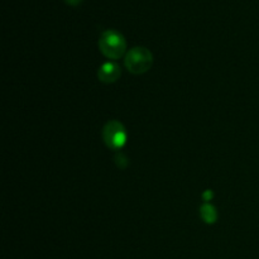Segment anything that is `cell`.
Returning <instances> with one entry per match:
<instances>
[{"instance_id":"cell-4","label":"cell","mask_w":259,"mask_h":259,"mask_svg":"<svg viewBox=\"0 0 259 259\" xmlns=\"http://www.w3.org/2000/svg\"><path fill=\"white\" fill-rule=\"evenodd\" d=\"M121 70L115 62H105L98 71V77L104 83H113L120 77Z\"/></svg>"},{"instance_id":"cell-1","label":"cell","mask_w":259,"mask_h":259,"mask_svg":"<svg viewBox=\"0 0 259 259\" xmlns=\"http://www.w3.org/2000/svg\"><path fill=\"white\" fill-rule=\"evenodd\" d=\"M99 48L105 57L110 58V60H119L125 55V38L116 30L108 29L101 33L100 38H99Z\"/></svg>"},{"instance_id":"cell-6","label":"cell","mask_w":259,"mask_h":259,"mask_svg":"<svg viewBox=\"0 0 259 259\" xmlns=\"http://www.w3.org/2000/svg\"><path fill=\"white\" fill-rule=\"evenodd\" d=\"M66 3H67L68 5H73V7H75V5H78L81 3V0H65Z\"/></svg>"},{"instance_id":"cell-2","label":"cell","mask_w":259,"mask_h":259,"mask_svg":"<svg viewBox=\"0 0 259 259\" xmlns=\"http://www.w3.org/2000/svg\"><path fill=\"white\" fill-rule=\"evenodd\" d=\"M124 65L133 75H142L153 65V55L146 47H134L125 55Z\"/></svg>"},{"instance_id":"cell-3","label":"cell","mask_w":259,"mask_h":259,"mask_svg":"<svg viewBox=\"0 0 259 259\" xmlns=\"http://www.w3.org/2000/svg\"><path fill=\"white\" fill-rule=\"evenodd\" d=\"M103 138L110 149L118 151L126 143V132L123 124L118 120H110L103 129Z\"/></svg>"},{"instance_id":"cell-5","label":"cell","mask_w":259,"mask_h":259,"mask_svg":"<svg viewBox=\"0 0 259 259\" xmlns=\"http://www.w3.org/2000/svg\"><path fill=\"white\" fill-rule=\"evenodd\" d=\"M200 215H201L202 220L207 224H214L218 219V212L212 205L210 204H204L200 209Z\"/></svg>"}]
</instances>
